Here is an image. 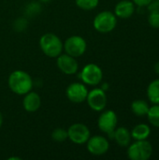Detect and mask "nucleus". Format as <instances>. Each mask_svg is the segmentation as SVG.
<instances>
[{
	"label": "nucleus",
	"mask_w": 159,
	"mask_h": 160,
	"mask_svg": "<svg viewBox=\"0 0 159 160\" xmlns=\"http://www.w3.org/2000/svg\"><path fill=\"white\" fill-rule=\"evenodd\" d=\"M147 8L149 12H159V1L158 0H152L148 5Z\"/></svg>",
	"instance_id": "nucleus-23"
},
{
	"label": "nucleus",
	"mask_w": 159,
	"mask_h": 160,
	"mask_svg": "<svg viewBox=\"0 0 159 160\" xmlns=\"http://www.w3.org/2000/svg\"><path fill=\"white\" fill-rule=\"evenodd\" d=\"M93 23L97 31L105 34V33H110L115 28L117 24V19L115 14H113L111 11L105 10L99 12L95 17Z\"/></svg>",
	"instance_id": "nucleus-4"
},
{
	"label": "nucleus",
	"mask_w": 159,
	"mask_h": 160,
	"mask_svg": "<svg viewBox=\"0 0 159 160\" xmlns=\"http://www.w3.org/2000/svg\"><path fill=\"white\" fill-rule=\"evenodd\" d=\"M148 22L153 28H159V12H151L148 17Z\"/></svg>",
	"instance_id": "nucleus-22"
},
{
	"label": "nucleus",
	"mask_w": 159,
	"mask_h": 160,
	"mask_svg": "<svg viewBox=\"0 0 159 160\" xmlns=\"http://www.w3.org/2000/svg\"><path fill=\"white\" fill-rule=\"evenodd\" d=\"M147 97L153 104H159V79L150 82L147 87Z\"/></svg>",
	"instance_id": "nucleus-18"
},
{
	"label": "nucleus",
	"mask_w": 159,
	"mask_h": 160,
	"mask_svg": "<svg viewBox=\"0 0 159 160\" xmlns=\"http://www.w3.org/2000/svg\"><path fill=\"white\" fill-rule=\"evenodd\" d=\"M8 86L17 95H25L31 91L33 82L31 76L22 70H15L8 77Z\"/></svg>",
	"instance_id": "nucleus-1"
},
{
	"label": "nucleus",
	"mask_w": 159,
	"mask_h": 160,
	"mask_svg": "<svg viewBox=\"0 0 159 160\" xmlns=\"http://www.w3.org/2000/svg\"><path fill=\"white\" fill-rule=\"evenodd\" d=\"M135 5L138 7H147V5L152 1V0H132Z\"/></svg>",
	"instance_id": "nucleus-24"
},
{
	"label": "nucleus",
	"mask_w": 159,
	"mask_h": 160,
	"mask_svg": "<svg viewBox=\"0 0 159 160\" xmlns=\"http://www.w3.org/2000/svg\"><path fill=\"white\" fill-rule=\"evenodd\" d=\"M39 1H41V2H43V3H49L51 0H39Z\"/></svg>",
	"instance_id": "nucleus-27"
},
{
	"label": "nucleus",
	"mask_w": 159,
	"mask_h": 160,
	"mask_svg": "<svg viewBox=\"0 0 159 160\" xmlns=\"http://www.w3.org/2000/svg\"><path fill=\"white\" fill-rule=\"evenodd\" d=\"M149 105L145 100L136 99L131 104V111L137 116H145L149 111Z\"/></svg>",
	"instance_id": "nucleus-17"
},
{
	"label": "nucleus",
	"mask_w": 159,
	"mask_h": 160,
	"mask_svg": "<svg viewBox=\"0 0 159 160\" xmlns=\"http://www.w3.org/2000/svg\"><path fill=\"white\" fill-rule=\"evenodd\" d=\"M99 0H76V5L83 10H91L97 7Z\"/></svg>",
	"instance_id": "nucleus-20"
},
{
	"label": "nucleus",
	"mask_w": 159,
	"mask_h": 160,
	"mask_svg": "<svg viewBox=\"0 0 159 160\" xmlns=\"http://www.w3.org/2000/svg\"><path fill=\"white\" fill-rule=\"evenodd\" d=\"M2 123H3V116H2V113L0 112V128L2 126Z\"/></svg>",
	"instance_id": "nucleus-26"
},
{
	"label": "nucleus",
	"mask_w": 159,
	"mask_h": 160,
	"mask_svg": "<svg viewBox=\"0 0 159 160\" xmlns=\"http://www.w3.org/2000/svg\"><path fill=\"white\" fill-rule=\"evenodd\" d=\"M57 67L65 74L72 75L78 71L79 66L75 57L67 54H60L57 56Z\"/></svg>",
	"instance_id": "nucleus-12"
},
{
	"label": "nucleus",
	"mask_w": 159,
	"mask_h": 160,
	"mask_svg": "<svg viewBox=\"0 0 159 160\" xmlns=\"http://www.w3.org/2000/svg\"><path fill=\"white\" fill-rule=\"evenodd\" d=\"M150 134H151V128L146 124H139L131 131V137L136 141L147 140Z\"/></svg>",
	"instance_id": "nucleus-16"
},
{
	"label": "nucleus",
	"mask_w": 159,
	"mask_h": 160,
	"mask_svg": "<svg viewBox=\"0 0 159 160\" xmlns=\"http://www.w3.org/2000/svg\"><path fill=\"white\" fill-rule=\"evenodd\" d=\"M153 155V146L147 140L136 141L128 145L127 157L131 160H148Z\"/></svg>",
	"instance_id": "nucleus-3"
},
{
	"label": "nucleus",
	"mask_w": 159,
	"mask_h": 160,
	"mask_svg": "<svg viewBox=\"0 0 159 160\" xmlns=\"http://www.w3.org/2000/svg\"><path fill=\"white\" fill-rule=\"evenodd\" d=\"M113 139L117 142L118 145L121 147H127L130 144L131 142V132L127 128H118L117 129L115 128L114 134H113Z\"/></svg>",
	"instance_id": "nucleus-15"
},
{
	"label": "nucleus",
	"mask_w": 159,
	"mask_h": 160,
	"mask_svg": "<svg viewBox=\"0 0 159 160\" xmlns=\"http://www.w3.org/2000/svg\"><path fill=\"white\" fill-rule=\"evenodd\" d=\"M39 45L42 52L52 58L59 56L63 50V43L61 39L52 33L44 34L39 39Z\"/></svg>",
	"instance_id": "nucleus-2"
},
{
	"label": "nucleus",
	"mask_w": 159,
	"mask_h": 160,
	"mask_svg": "<svg viewBox=\"0 0 159 160\" xmlns=\"http://www.w3.org/2000/svg\"><path fill=\"white\" fill-rule=\"evenodd\" d=\"M67 97L73 103H82L86 100L88 90L82 83L73 82L67 88Z\"/></svg>",
	"instance_id": "nucleus-11"
},
{
	"label": "nucleus",
	"mask_w": 159,
	"mask_h": 160,
	"mask_svg": "<svg viewBox=\"0 0 159 160\" xmlns=\"http://www.w3.org/2000/svg\"><path fill=\"white\" fill-rule=\"evenodd\" d=\"M155 71H156L157 74H159V61L158 62H157L156 65H155Z\"/></svg>",
	"instance_id": "nucleus-25"
},
{
	"label": "nucleus",
	"mask_w": 159,
	"mask_h": 160,
	"mask_svg": "<svg viewBox=\"0 0 159 160\" xmlns=\"http://www.w3.org/2000/svg\"><path fill=\"white\" fill-rule=\"evenodd\" d=\"M86 100L89 107L96 112L103 111L107 105V96L105 91L100 88H96L88 92Z\"/></svg>",
	"instance_id": "nucleus-9"
},
{
	"label": "nucleus",
	"mask_w": 159,
	"mask_h": 160,
	"mask_svg": "<svg viewBox=\"0 0 159 160\" xmlns=\"http://www.w3.org/2000/svg\"><path fill=\"white\" fill-rule=\"evenodd\" d=\"M68 139L76 144H83L87 142L90 138L89 128L81 123L73 124L69 127L67 130Z\"/></svg>",
	"instance_id": "nucleus-7"
},
{
	"label": "nucleus",
	"mask_w": 159,
	"mask_h": 160,
	"mask_svg": "<svg viewBox=\"0 0 159 160\" xmlns=\"http://www.w3.org/2000/svg\"><path fill=\"white\" fill-rule=\"evenodd\" d=\"M110 148L109 142L102 136H94L87 141V150L94 156H102Z\"/></svg>",
	"instance_id": "nucleus-10"
},
{
	"label": "nucleus",
	"mask_w": 159,
	"mask_h": 160,
	"mask_svg": "<svg viewBox=\"0 0 159 160\" xmlns=\"http://www.w3.org/2000/svg\"><path fill=\"white\" fill-rule=\"evenodd\" d=\"M146 115L151 125L159 128V104H154V106L150 107Z\"/></svg>",
	"instance_id": "nucleus-19"
},
{
	"label": "nucleus",
	"mask_w": 159,
	"mask_h": 160,
	"mask_svg": "<svg viewBox=\"0 0 159 160\" xmlns=\"http://www.w3.org/2000/svg\"><path fill=\"white\" fill-rule=\"evenodd\" d=\"M117 122H118V118L116 113L113 111L110 110L104 112L99 116L97 121V126L102 132L108 134V136L111 139H113V134L117 126Z\"/></svg>",
	"instance_id": "nucleus-5"
},
{
	"label": "nucleus",
	"mask_w": 159,
	"mask_h": 160,
	"mask_svg": "<svg viewBox=\"0 0 159 160\" xmlns=\"http://www.w3.org/2000/svg\"><path fill=\"white\" fill-rule=\"evenodd\" d=\"M52 140H54L55 142H64L68 138L67 131L64 128H56L52 131Z\"/></svg>",
	"instance_id": "nucleus-21"
},
{
	"label": "nucleus",
	"mask_w": 159,
	"mask_h": 160,
	"mask_svg": "<svg viewBox=\"0 0 159 160\" xmlns=\"http://www.w3.org/2000/svg\"><path fill=\"white\" fill-rule=\"evenodd\" d=\"M158 1H159V0H158Z\"/></svg>",
	"instance_id": "nucleus-28"
},
{
	"label": "nucleus",
	"mask_w": 159,
	"mask_h": 160,
	"mask_svg": "<svg viewBox=\"0 0 159 160\" xmlns=\"http://www.w3.org/2000/svg\"><path fill=\"white\" fill-rule=\"evenodd\" d=\"M135 12V4L129 0H122L118 2L114 8V14L121 19H128Z\"/></svg>",
	"instance_id": "nucleus-13"
},
{
	"label": "nucleus",
	"mask_w": 159,
	"mask_h": 160,
	"mask_svg": "<svg viewBox=\"0 0 159 160\" xmlns=\"http://www.w3.org/2000/svg\"><path fill=\"white\" fill-rule=\"evenodd\" d=\"M103 77V73L101 68L96 64H88L86 65L81 73V78L82 82L89 85H97L98 84Z\"/></svg>",
	"instance_id": "nucleus-8"
},
{
	"label": "nucleus",
	"mask_w": 159,
	"mask_h": 160,
	"mask_svg": "<svg viewBox=\"0 0 159 160\" xmlns=\"http://www.w3.org/2000/svg\"><path fill=\"white\" fill-rule=\"evenodd\" d=\"M87 48L86 41L80 36H72L68 38L64 44V49L68 55L73 57H79L82 55Z\"/></svg>",
	"instance_id": "nucleus-6"
},
{
	"label": "nucleus",
	"mask_w": 159,
	"mask_h": 160,
	"mask_svg": "<svg viewBox=\"0 0 159 160\" xmlns=\"http://www.w3.org/2000/svg\"><path fill=\"white\" fill-rule=\"evenodd\" d=\"M40 104H41L40 97L37 93L28 92L27 94H25V97L22 101V105L26 112H37L39 109Z\"/></svg>",
	"instance_id": "nucleus-14"
}]
</instances>
